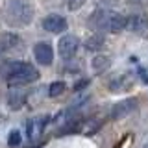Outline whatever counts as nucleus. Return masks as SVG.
I'll use <instances>...</instances> for the list:
<instances>
[{
	"mask_svg": "<svg viewBox=\"0 0 148 148\" xmlns=\"http://www.w3.org/2000/svg\"><path fill=\"white\" fill-rule=\"evenodd\" d=\"M108 89L113 92H120L124 89H128V83H126V76H113L108 82Z\"/></svg>",
	"mask_w": 148,
	"mask_h": 148,
	"instance_id": "14",
	"label": "nucleus"
},
{
	"mask_svg": "<svg viewBox=\"0 0 148 148\" xmlns=\"http://www.w3.org/2000/svg\"><path fill=\"white\" fill-rule=\"evenodd\" d=\"M91 67L96 74H104L106 71H109V67H111V58L108 54H98V56L92 58Z\"/></svg>",
	"mask_w": 148,
	"mask_h": 148,
	"instance_id": "12",
	"label": "nucleus"
},
{
	"mask_svg": "<svg viewBox=\"0 0 148 148\" xmlns=\"http://www.w3.org/2000/svg\"><path fill=\"white\" fill-rule=\"evenodd\" d=\"M137 106H139L137 98H124V100H120L109 109V119L111 120H120V119L128 117L130 113H133V111L137 109Z\"/></svg>",
	"mask_w": 148,
	"mask_h": 148,
	"instance_id": "5",
	"label": "nucleus"
},
{
	"mask_svg": "<svg viewBox=\"0 0 148 148\" xmlns=\"http://www.w3.org/2000/svg\"><path fill=\"white\" fill-rule=\"evenodd\" d=\"M41 26H43L46 32H50V34H63L69 28V22H67V18L63 15H59V13H48V15L43 18Z\"/></svg>",
	"mask_w": 148,
	"mask_h": 148,
	"instance_id": "6",
	"label": "nucleus"
},
{
	"mask_svg": "<svg viewBox=\"0 0 148 148\" xmlns=\"http://www.w3.org/2000/svg\"><path fill=\"white\" fill-rule=\"evenodd\" d=\"M89 83H91V80H89V78H85V80H82V82H78V83H76V85H74V91H76V92H80L82 89H85V87H87V85H89Z\"/></svg>",
	"mask_w": 148,
	"mask_h": 148,
	"instance_id": "17",
	"label": "nucleus"
},
{
	"mask_svg": "<svg viewBox=\"0 0 148 148\" xmlns=\"http://www.w3.org/2000/svg\"><path fill=\"white\" fill-rule=\"evenodd\" d=\"M26 100H28V95L22 89H11L8 92V108L9 109H13V111H18V109H22L24 108V104H26Z\"/></svg>",
	"mask_w": 148,
	"mask_h": 148,
	"instance_id": "9",
	"label": "nucleus"
},
{
	"mask_svg": "<svg viewBox=\"0 0 148 148\" xmlns=\"http://www.w3.org/2000/svg\"><path fill=\"white\" fill-rule=\"evenodd\" d=\"M106 30L109 32V34H122L124 30H126V17L120 15V13H109L108 17V26H106Z\"/></svg>",
	"mask_w": 148,
	"mask_h": 148,
	"instance_id": "10",
	"label": "nucleus"
},
{
	"mask_svg": "<svg viewBox=\"0 0 148 148\" xmlns=\"http://www.w3.org/2000/svg\"><path fill=\"white\" fill-rule=\"evenodd\" d=\"M106 45V39L102 34H92L85 39V50L87 52H100Z\"/></svg>",
	"mask_w": 148,
	"mask_h": 148,
	"instance_id": "13",
	"label": "nucleus"
},
{
	"mask_svg": "<svg viewBox=\"0 0 148 148\" xmlns=\"http://www.w3.org/2000/svg\"><path fill=\"white\" fill-rule=\"evenodd\" d=\"M67 91V83L63 80H56L48 85V96L50 98H58V96H61L63 92Z\"/></svg>",
	"mask_w": 148,
	"mask_h": 148,
	"instance_id": "15",
	"label": "nucleus"
},
{
	"mask_svg": "<svg viewBox=\"0 0 148 148\" xmlns=\"http://www.w3.org/2000/svg\"><path fill=\"white\" fill-rule=\"evenodd\" d=\"M50 120L52 119H50L48 115H37V117H32L30 120H28L26 122V135H28V139H30V143L39 141Z\"/></svg>",
	"mask_w": 148,
	"mask_h": 148,
	"instance_id": "4",
	"label": "nucleus"
},
{
	"mask_svg": "<svg viewBox=\"0 0 148 148\" xmlns=\"http://www.w3.org/2000/svg\"><path fill=\"white\" fill-rule=\"evenodd\" d=\"M80 50V37L72 35V34H65L59 37L58 41V52H59V58L61 59H72L74 56L78 54Z\"/></svg>",
	"mask_w": 148,
	"mask_h": 148,
	"instance_id": "3",
	"label": "nucleus"
},
{
	"mask_svg": "<svg viewBox=\"0 0 148 148\" xmlns=\"http://www.w3.org/2000/svg\"><path fill=\"white\" fill-rule=\"evenodd\" d=\"M109 9H96L95 13L91 15L89 18V24L95 28V30H98V32H104L106 30V26H108V17H109Z\"/></svg>",
	"mask_w": 148,
	"mask_h": 148,
	"instance_id": "11",
	"label": "nucleus"
},
{
	"mask_svg": "<svg viewBox=\"0 0 148 148\" xmlns=\"http://www.w3.org/2000/svg\"><path fill=\"white\" fill-rule=\"evenodd\" d=\"M34 58H35V61L39 65H45V67L52 65V61H54V48H52V45L46 43V41L37 43L34 46Z\"/></svg>",
	"mask_w": 148,
	"mask_h": 148,
	"instance_id": "7",
	"label": "nucleus"
},
{
	"mask_svg": "<svg viewBox=\"0 0 148 148\" xmlns=\"http://www.w3.org/2000/svg\"><path fill=\"white\" fill-rule=\"evenodd\" d=\"M22 143V133L18 132V130H11V132L8 133V146L9 148H18Z\"/></svg>",
	"mask_w": 148,
	"mask_h": 148,
	"instance_id": "16",
	"label": "nucleus"
},
{
	"mask_svg": "<svg viewBox=\"0 0 148 148\" xmlns=\"http://www.w3.org/2000/svg\"><path fill=\"white\" fill-rule=\"evenodd\" d=\"M126 30H130L132 34H145L148 30V15L133 13V15L126 17Z\"/></svg>",
	"mask_w": 148,
	"mask_h": 148,
	"instance_id": "8",
	"label": "nucleus"
},
{
	"mask_svg": "<svg viewBox=\"0 0 148 148\" xmlns=\"http://www.w3.org/2000/svg\"><path fill=\"white\" fill-rule=\"evenodd\" d=\"M139 74L143 76V82H145V83H148V74L145 72V69H143V67H139Z\"/></svg>",
	"mask_w": 148,
	"mask_h": 148,
	"instance_id": "18",
	"label": "nucleus"
},
{
	"mask_svg": "<svg viewBox=\"0 0 148 148\" xmlns=\"http://www.w3.org/2000/svg\"><path fill=\"white\" fill-rule=\"evenodd\" d=\"M0 78H4L11 87H21L26 83H34L39 80V71L32 63L15 59V61H6L0 67Z\"/></svg>",
	"mask_w": 148,
	"mask_h": 148,
	"instance_id": "1",
	"label": "nucleus"
},
{
	"mask_svg": "<svg viewBox=\"0 0 148 148\" xmlns=\"http://www.w3.org/2000/svg\"><path fill=\"white\" fill-rule=\"evenodd\" d=\"M34 0H4V21L11 28H26L34 22Z\"/></svg>",
	"mask_w": 148,
	"mask_h": 148,
	"instance_id": "2",
	"label": "nucleus"
}]
</instances>
